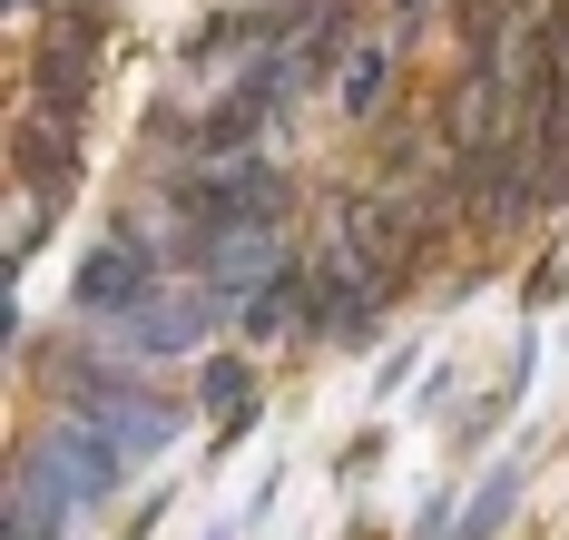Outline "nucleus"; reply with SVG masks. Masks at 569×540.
<instances>
[{
  "mask_svg": "<svg viewBox=\"0 0 569 540\" xmlns=\"http://www.w3.org/2000/svg\"><path fill=\"white\" fill-rule=\"evenodd\" d=\"M128 481H138V452L118 442L109 413L59 403V413L10 432V491H30V501H59V511L99 521V511H128Z\"/></svg>",
  "mask_w": 569,
  "mask_h": 540,
  "instance_id": "nucleus-1",
  "label": "nucleus"
},
{
  "mask_svg": "<svg viewBox=\"0 0 569 540\" xmlns=\"http://www.w3.org/2000/svg\"><path fill=\"white\" fill-rule=\"evenodd\" d=\"M295 197L276 148H246V158H168L158 168V217H168L177 256L217 237H256V227H295Z\"/></svg>",
  "mask_w": 569,
  "mask_h": 540,
  "instance_id": "nucleus-2",
  "label": "nucleus"
},
{
  "mask_svg": "<svg viewBox=\"0 0 569 540\" xmlns=\"http://www.w3.org/2000/svg\"><path fill=\"white\" fill-rule=\"evenodd\" d=\"M177 286V237L168 217H148V207H109V227H99V246L69 266V324H128L148 296H168Z\"/></svg>",
  "mask_w": 569,
  "mask_h": 540,
  "instance_id": "nucleus-3",
  "label": "nucleus"
},
{
  "mask_svg": "<svg viewBox=\"0 0 569 540\" xmlns=\"http://www.w3.org/2000/svg\"><path fill=\"white\" fill-rule=\"evenodd\" d=\"M99 69H109V0H59L20 40V109H40L59 128H89Z\"/></svg>",
  "mask_w": 569,
  "mask_h": 540,
  "instance_id": "nucleus-4",
  "label": "nucleus"
},
{
  "mask_svg": "<svg viewBox=\"0 0 569 540\" xmlns=\"http://www.w3.org/2000/svg\"><path fill=\"white\" fill-rule=\"evenodd\" d=\"M393 286H373L353 256L335 246H315V296H305V344H325V354H373L383 344V314H393Z\"/></svg>",
  "mask_w": 569,
  "mask_h": 540,
  "instance_id": "nucleus-5",
  "label": "nucleus"
},
{
  "mask_svg": "<svg viewBox=\"0 0 569 540\" xmlns=\"http://www.w3.org/2000/svg\"><path fill=\"white\" fill-rule=\"evenodd\" d=\"M217 324H236V314H227L217 296H207L197 276H177L168 296H148L138 314H128V324H99V334H118V344L148 363V373H177V363H207Z\"/></svg>",
  "mask_w": 569,
  "mask_h": 540,
  "instance_id": "nucleus-6",
  "label": "nucleus"
},
{
  "mask_svg": "<svg viewBox=\"0 0 569 540\" xmlns=\"http://www.w3.org/2000/svg\"><path fill=\"white\" fill-rule=\"evenodd\" d=\"M89 158H79V128L40 119V109H10V197L30 207H79Z\"/></svg>",
  "mask_w": 569,
  "mask_h": 540,
  "instance_id": "nucleus-7",
  "label": "nucleus"
},
{
  "mask_svg": "<svg viewBox=\"0 0 569 540\" xmlns=\"http://www.w3.org/2000/svg\"><path fill=\"white\" fill-rule=\"evenodd\" d=\"M197 413H207V452L227 462L236 442H256V422H266V373L246 354H207L197 363Z\"/></svg>",
  "mask_w": 569,
  "mask_h": 540,
  "instance_id": "nucleus-8",
  "label": "nucleus"
},
{
  "mask_svg": "<svg viewBox=\"0 0 569 540\" xmlns=\"http://www.w3.org/2000/svg\"><path fill=\"white\" fill-rule=\"evenodd\" d=\"M530 373H540V334H520V344H511V363L491 373V393H481V403H471V413L452 422V462H481V452H491V442L511 432L520 393H530Z\"/></svg>",
  "mask_w": 569,
  "mask_h": 540,
  "instance_id": "nucleus-9",
  "label": "nucleus"
},
{
  "mask_svg": "<svg viewBox=\"0 0 569 540\" xmlns=\"http://www.w3.org/2000/svg\"><path fill=\"white\" fill-rule=\"evenodd\" d=\"M530 472H540V442H511L491 472L471 481V501H461V521H452V540H511V521H520V491H530Z\"/></svg>",
  "mask_w": 569,
  "mask_h": 540,
  "instance_id": "nucleus-10",
  "label": "nucleus"
},
{
  "mask_svg": "<svg viewBox=\"0 0 569 540\" xmlns=\"http://www.w3.org/2000/svg\"><path fill=\"white\" fill-rule=\"evenodd\" d=\"M305 296H315V256H295L266 296L236 304V344L246 354H276V344H305Z\"/></svg>",
  "mask_w": 569,
  "mask_h": 540,
  "instance_id": "nucleus-11",
  "label": "nucleus"
},
{
  "mask_svg": "<svg viewBox=\"0 0 569 540\" xmlns=\"http://www.w3.org/2000/svg\"><path fill=\"white\" fill-rule=\"evenodd\" d=\"M393 99H402V40H353V60H343V79H335V109L353 128H383Z\"/></svg>",
  "mask_w": 569,
  "mask_h": 540,
  "instance_id": "nucleus-12",
  "label": "nucleus"
},
{
  "mask_svg": "<svg viewBox=\"0 0 569 540\" xmlns=\"http://www.w3.org/2000/svg\"><path fill=\"white\" fill-rule=\"evenodd\" d=\"M109 422H118V442H128V452H138V462H168L177 442H187V432H197V403H177L168 383H148V393H128V403H109Z\"/></svg>",
  "mask_w": 569,
  "mask_h": 540,
  "instance_id": "nucleus-13",
  "label": "nucleus"
},
{
  "mask_svg": "<svg viewBox=\"0 0 569 540\" xmlns=\"http://www.w3.org/2000/svg\"><path fill=\"white\" fill-rule=\"evenodd\" d=\"M59 227H69V207H30V197H10V286L40 266V246H50Z\"/></svg>",
  "mask_w": 569,
  "mask_h": 540,
  "instance_id": "nucleus-14",
  "label": "nucleus"
},
{
  "mask_svg": "<svg viewBox=\"0 0 569 540\" xmlns=\"http://www.w3.org/2000/svg\"><path fill=\"white\" fill-rule=\"evenodd\" d=\"M412 373H422V334H393V344H383V363H373V413L393 403Z\"/></svg>",
  "mask_w": 569,
  "mask_h": 540,
  "instance_id": "nucleus-15",
  "label": "nucleus"
},
{
  "mask_svg": "<svg viewBox=\"0 0 569 540\" xmlns=\"http://www.w3.org/2000/svg\"><path fill=\"white\" fill-rule=\"evenodd\" d=\"M560 296H569V266H520V314H530V324H540Z\"/></svg>",
  "mask_w": 569,
  "mask_h": 540,
  "instance_id": "nucleus-16",
  "label": "nucleus"
},
{
  "mask_svg": "<svg viewBox=\"0 0 569 540\" xmlns=\"http://www.w3.org/2000/svg\"><path fill=\"white\" fill-rule=\"evenodd\" d=\"M373 462H383V422H373V432H353V442H343V462H335V472L353 481V472H373Z\"/></svg>",
  "mask_w": 569,
  "mask_h": 540,
  "instance_id": "nucleus-17",
  "label": "nucleus"
}]
</instances>
